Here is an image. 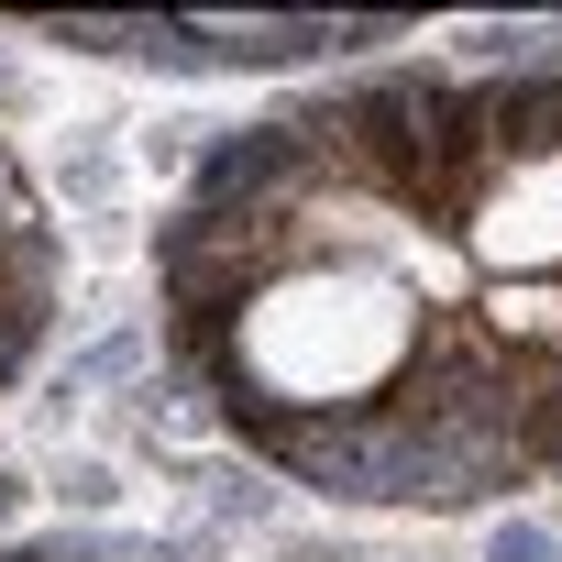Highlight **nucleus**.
I'll list each match as a JSON object with an SVG mask.
<instances>
[{
    "label": "nucleus",
    "instance_id": "obj_1",
    "mask_svg": "<svg viewBox=\"0 0 562 562\" xmlns=\"http://www.w3.org/2000/svg\"><path fill=\"white\" fill-rule=\"evenodd\" d=\"M210 419L342 507L562 474V67H408L243 122L155 232Z\"/></svg>",
    "mask_w": 562,
    "mask_h": 562
},
{
    "label": "nucleus",
    "instance_id": "obj_2",
    "mask_svg": "<svg viewBox=\"0 0 562 562\" xmlns=\"http://www.w3.org/2000/svg\"><path fill=\"white\" fill-rule=\"evenodd\" d=\"M56 299H67V243H56V210H45V188L12 166V144H0V386H23V364L45 353Z\"/></svg>",
    "mask_w": 562,
    "mask_h": 562
}]
</instances>
